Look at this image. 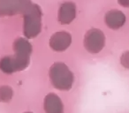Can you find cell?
Here are the masks:
<instances>
[{"instance_id": "cell-8", "label": "cell", "mask_w": 129, "mask_h": 113, "mask_svg": "<svg viewBox=\"0 0 129 113\" xmlns=\"http://www.w3.org/2000/svg\"><path fill=\"white\" fill-rule=\"evenodd\" d=\"M75 17V6L72 3L62 5L59 10V21L62 24H68Z\"/></svg>"}, {"instance_id": "cell-12", "label": "cell", "mask_w": 129, "mask_h": 113, "mask_svg": "<svg viewBox=\"0 0 129 113\" xmlns=\"http://www.w3.org/2000/svg\"><path fill=\"white\" fill-rule=\"evenodd\" d=\"M26 113H31V112H26Z\"/></svg>"}, {"instance_id": "cell-5", "label": "cell", "mask_w": 129, "mask_h": 113, "mask_svg": "<svg viewBox=\"0 0 129 113\" xmlns=\"http://www.w3.org/2000/svg\"><path fill=\"white\" fill-rule=\"evenodd\" d=\"M72 38L67 32H58L53 34L50 40V45L56 51H63L67 50L71 44Z\"/></svg>"}, {"instance_id": "cell-6", "label": "cell", "mask_w": 129, "mask_h": 113, "mask_svg": "<svg viewBox=\"0 0 129 113\" xmlns=\"http://www.w3.org/2000/svg\"><path fill=\"white\" fill-rule=\"evenodd\" d=\"M44 109L46 113H63L64 106L57 95L49 94L44 99Z\"/></svg>"}, {"instance_id": "cell-3", "label": "cell", "mask_w": 129, "mask_h": 113, "mask_svg": "<svg viewBox=\"0 0 129 113\" xmlns=\"http://www.w3.org/2000/svg\"><path fill=\"white\" fill-rule=\"evenodd\" d=\"M29 64V56L17 54L6 57L0 61V69L6 73L18 72L25 69Z\"/></svg>"}, {"instance_id": "cell-7", "label": "cell", "mask_w": 129, "mask_h": 113, "mask_svg": "<svg viewBox=\"0 0 129 113\" xmlns=\"http://www.w3.org/2000/svg\"><path fill=\"white\" fill-rule=\"evenodd\" d=\"M125 15L119 11H111L106 13L105 22L111 28L118 29L125 23Z\"/></svg>"}, {"instance_id": "cell-9", "label": "cell", "mask_w": 129, "mask_h": 113, "mask_svg": "<svg viewBox=\"0 0 129 113\" xmlns=\"http://www.w3.org/2000/svg\"><path fill=\"white\" fill-rule=\"evenodd\" d=\"M14 50L17 54H21V55H27L30 56L32 47L29 44L27 41L25 39H18L14 43Z\"/></svg>"}, {"instance_id": "cell-2", "label": "cell", "mask_w": 129, "mask_h": 113, "mask_svg": "<svg viewBox=\"0 0 129 113\" xmlns=\"http://www.w3.org/2000/svg\"><path fill=\"white\" fill-rule=\"evenodd\" d=\"M24 34L27 37L32 38L41 31V13L36 6L27 7L24 17Z\"/></svg>"}, {"instance_id": "cell-4", "label": "cell", "mask_w": 129, "mask_h": 113, "mask_svg": "<svg viewBox=\"0 0 129 113\" xmlns=\"http://www.w3.org/2000/svg\"><path fill=\"white\" fill-rule=\"evenodd\" d=\"M104 42L105 38L103 32L97 29H91L85 36V48L91 53H97L104 48Z\"/></svg>"}, {"instance_id": "cell-11", "label": "cell", "mask_w": 129, "mask_h": 113, "mask_svg": "<svg viewBox=\"0 0 129 113\" xmlns=\"http://www.w3.org/2000/svg\"><path fill=\"white\" fill-rule=\"evenodd\" d=\"M121 64L125 68H129V51L124 53L121 57Z\"/></svg>"}, {"instance_id": "cell-1", "label": "cell", "mask_w": 129, "mask_h": 113, "mask_svg": "<svg viewBox=\"0 0 129 113\" xmlns=\"http://www.w3.org/2000/svg\"><path fill=\"white\" fill-rule=\"evenodd\" d=\"M50 78L53 86L60 90H69L74 83V74L63 63H56L50 67Z\"/></svg>"}, {"instance_id": "cell-10", "label": "cell", "mask_w": 129, "mask_h": 113, "mask_svg": "<svg viewBox=\"0 0 129 113\" xmlns=\"http://www.w3.org/2000/svg\"><path fill=\"white\" fill-rule=\"evenodd\" d=\"M13 97V90L10 87L3 86L0 88V102H8Z\"/></svg>"}]
</instances>
